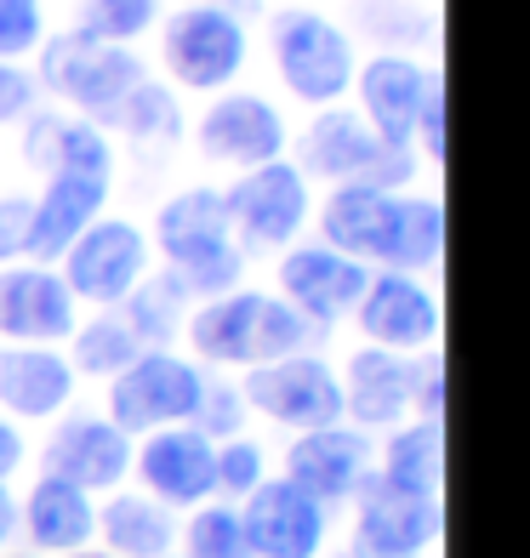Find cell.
Returning a JSON list of instances; mask_svg holds the SVG:
<instances>
[{
  "label": "cell",
  "mask_w": 530,
  "mask_h": 558,
  "mask_svg": "<svg viewBox=\"0 0 530 558\" xmlns=\"http://www.w3.org/2000/svg\"><path fill=\"white\" fill-rule=\"evenodd\" d=\"M320 228L332 251L353 263H388V274L434 268L445 251V211L434 199H406L383 189H332Z\"/></svg>",
  "instance_id": "1"
},
{
  "label": "cell",
  "mask_w": 530,
  "mask_h": 558,
  "mask_svg": "<svg viewBox=\"0 0 530 558\" xmlns=\"http://www.w3.org/2000/svg\"><path fill=\"white\" fill-rule=\"evenodd\" d=\"M314 325L268 291H222L189 319V342L212 365H268L302 353Z\"/></svg>",
  "instance_id": "2"
},
{
  "label": "cell",
  "mask_w": 530,
  "mask_h": 558,
  "mask_svg": "<svg viewBox=\"0 0 530 558\" xmlns=\"http://www.w3.org/2000/svg\"><path fill=\"white\" fill-rule=\"evenodd\" d=\"M155 240L166 251L171 274L183 279L189 291L200 296H222L240 286V245H234V228H229V211H222V194L217 189H183L160 206V222H155Z\"/></svg>",
  "instance_id": "3"
},
{
  "label": "cell",
  "mask_w": 530,
  "mask_h": 558,
  "mask_svg": "<svg viewBox=\"0 0 530 558\" xmlns=\"http://www.w3.org/2000/svg\"><path fill=\"white\" fill-rule=\"evenodd\" d=\"M302 171L332 177L337 189H406L417 177L411 148H388L360 114L325 109L309 132H302Z\"/></svg>",
  "instance_id": "4"
},
{
  "label": "cell",
  "mask_w": 530,
  "mask_h": 558,
  "mask_svg": "<svg viewBox=\"0 0 530 558\" xmlns=\"http://www.w3.org/2000/svg\"><path fill=\"white\" fill-rule=\"evenodd\" d=\"M206 376L194 360H177L166 348H143L132 365L115 376L109 388V422L125 439L132 434H160V427H183L200 411Z\"/></svg>",
  "instance_id": "5"
},
{
  "label": "cell",
  "mask_w": 530,
  "mask_h": 558,
  "mask_svg": "<svg viewBox=\"0 0 530 558\" xmlns=\"http://www.w3.org/2000/svg\"><path fill=\"white\" fill-rule=\"evenodd\" d=\"M268 35H274V63H280V81L291 86V97L332 109L353 86V46L332 17L291 7V12H274Z\"/></svg>",
  "instance_id": "6"
},
{
  "label": "cell",
  "mask_w": 530,
  "mask_h": 558,
  "mask_svg": "<svg viewBox=\"0 0 530 558\" xmlns=\"http://www.w3.org/2000/svg\"><path fill=\"white\" fill-rule=\"evenodd\" d=\"M240 399L251 411H263L268 422L297 427V434L342 422V383L325 360H314V353H286V360L251 365Z\"/></svg>",
  "instance_id": "7"
},
{
  "label": "cell",
  "mask_w": 530,
  "mask_h": 558,
  "mask_svg": "<svg viewBox=\"0 0 530 558\" xmlns=\"http://www.w3.org/2000/svg\"><path fill=\"white\" fill-rule=\"evenodd\" d=\"M40 81L52 86L63 104L86 109V114H109L125 92L143 81V63L125 52V46L92 40L81 29H69L58 40H46L40 52Z\"/></svg>",
  "instance_id": "8"
},
{
  "label": "cell",
  "mask_w": 530,
  "mask_h": 558,
  "mask_svg": "<svg viewBox=\"0 0 530 558\" xmlns=\"http://www.w3.org/2000/svg\"><path fill=\"white\" fill-rule=\"evenodd\" d=\"M222 211H229V228L240 234V245H251V251L291 245L302 234V222H309V177L286 160L251 166L222 194Z\"/></svg>",
  "instance_id": "9"
},
{
  "label": "cell",
  "mask_w": 530,
  "mask_h": 558,
  "mask_svg": "<svg viewBox=\"0 0 530 558\" xmlns=\"http://www.w3.org/2000/svg\"><path fill=\"white\" fill-rule=\"evenodd\" d=\"M160 52H166V69L183 86L217 92V86H229L245 63V29H240V17L222 12V7H183V12L166 17Z\"/></svg>",
  "instance_id": "10"
},
{
  "label": "cell",
  "mask_w": 530,
  "mask_h": 558,
  "mask_svg": "<svg viewBox=\"0 0 530 558\" xmlns=\"http://www.w3.org/2000/svg\"><path fill=\"white\" fill-rule=\"evenodd\" d=\"M148 274V240L137 222L109 217V222H92L81 240L63 251V286L69 296H86V302H125L137 291V279Z\"/></svg>",
  "instance_id": "11"
},
{
  "label": "cell",
  "mask_w": 530,
  "mask_h": 558,
  "mask_svg": "<svg viewBox=\"0 0 530 558\" xmlns=\"http://www.w3.org/2000/svg\"><path fill=\"white\" fill-rule=\"evenodd\" d=\"M245 547L257 558H320L325 547V507L314 496H302L286 478H263L257 490L245 496Z\"/></svg>",
  "instance_id": "12"
},
{
  "label": "cell",
  "mask_w": 530,
  "mask_h": 558,
  "mask_svg": "<svg viewBox=\"0 0 530 558\" xmlns=\"http://www.w3.org/2000/svg\"><path fill=\"white\" fill-rule=\"evenodd\" d=\"M200 155L206 160H222V166H268V160H280V148H286V120L280 109L268 104V97L257 92H229V97H217V104L200 114Z\"/></svg>",
  "instance_id": "13"
},
{
  "label": "cell",
  "mask_w": 530,
  "mask_h": 558,
  "mask_svg": "<svg viewBox=\"0 0 530 558\" xmlns=\"http://www.w3.org/2000/svg\"><path fill=\"white\" fill-rule=\"evenodd\" d=\"M353 314H360V331L371 337V348H388V353H422L439 337V302L411 274L365 279V296L353 302Z\"/></svg>",
  "instance_id": "14"
},
{
  "label": "cell",
  "mask_w": 530,
  "mask_h": 558,
  "mask_svg": "<svg viewBox=\"0 0 530 558\" xmlns=\"http://www.w3.org/2000/svg\"><path fill=\"white\" fill-rule=\"evenodd\" d=\"M353 524H360V547L417 558L439 536V501L394 490L388 478H360V490H353Z\"/></svg>",
  "instance_id": "15"
},
{
  "label": "cell",
  "mask_w": 530,
  "mask_h": 558,
  "mask_svg": "<svg viewBox=\"0 0 530 558\" xmlns=\"http://www.w3.org/2000/svg\"><path fill=\"white\" fill-rule=\"evenodd\" d=\"M365 279H371V268L342 257V251H332V245H297L280 263V291L309 325L342 319L353 302L365 296Z\"/></svg>",
  "instance_id": "16"
},
{
  "label": "cell",
  "mask_w": 530,
  "mask_h": 558,
  "mask_svg": "<svg viewBox=\"0 0 530 558\" xmlns=\"http://www.w3.org/2000/svg\"><path fill=\"white\" fill-rule=\"evenodd\" d=\"M371 468V439L360 427H314V434H297V445L286 450V485H297L302 496L325 501H342L360 490V478Z\"/></svg>",
  "instance_id": "17"
},
{
  "label": "cell",
  "mask_w": 530,
  "mask_h": 558,
  "mask_svg": "<svg viewBox=\"0 0 530 558\" xmlns=\"http://www.w3.org/2000/svg\"><path fill=\"white\" fill-rule=\"evenodd\" d=\"M74 331V296L52 268H7L0 274V337L23 348H52Z\"/></svg>",
  "instance_id": "18"
},
{
  "label": "cell",
  "mask_w": 530,
  "mask_h": 558,
  "mask_svg": "<svg viewBox=\"0 0 530 558\" xmlns=\"http://www.w3.org/2000/svg\"><path fill=\"white\" fill-rule=\"evenodd\" d=\"M46 473L74 485V490H86V496L115 490L120 478L132 473V439L104 416H74L52 434V445H46Z\"/></svg>",
  "instance_id": "19"
},
{
  "label": "cell",
  "mask_w": 530,
  "mask_h": 558,
  "mask_svg": "<svg viewBox=\"0 0 530 558\" xmlns=\"http://www.w3.org/2000/svg\"><path fill=\"white\" fill-rule=\"evenodd\" d=\"M132 468L143 473L148 496L160 507H200L217 490L212 439L194 434V427H160V434H148V445L132 456Z\"/></svg>",
  "instance_id": "20"
},
{
  "label": "cell",
  "mask_w": 530,
  "mask_h": 558,
  "mask_svg": "<svg viewBox=\"0 0 530 558\" xmlns=\"http://www.w3.org/2000/svg\"><path fill=\"white\" fill-rule=\"evenodd\" d=\"M109 206V177H81V171H52L46 194L29 206V257H63Z\"/></svg>",
  "instance_id": "21"
},
{
  "label": "cell",
  "mask_w": 530,
  "mask_h": 558,
  "mask_svg": "<svg viewBox=\"0 0 530 558\" xmlns=\"http://www.w3.org/2000/svg\"><path fill=\"white\" fill-rule=\"evenodd\" d=\"M360 74V104H365V125L376 137H383L388 148H411L417 137V114H422V97H427V74L422 63L411 58H371L365 69H353Z\"/></svg>",
  "instance_id": "22"
},
{
  "label": "cell",
  "mask_w": 530,
  "mask_h": 558,
  "mask_svg": "<svg viewBox=\"0 0 530 558\" xmlns=\"http://www.w3.org/2000/svg\"><path fill=\"white\" fill-rule=\"evenodd\" d=\"M74 393V371L52 348H23L0 342V411L17 422H46L58 416Z\"/></svg>",
  "instance_id": "23"
},
{
  "label": "cell",
  "mask_w": 530,
  "mask_h": 558,
  "mask_svg": "<svg viewBox=\"0 0 530 558\" xmlns=\"http://www.w3.org/2000/svg\"><path fill=\"white\" fill-rule=\"evenodd\" d=\"M342 411L360 427H394L411 411V365L406 353L388 348H360L348 360V383H342Z\"/></svg>",
  "instance_id": "24"
},
{
  "label": "cell",
  "mask_w": 530,
  "mask_h": 558,
  "mask_svg": "<svg viewBox=\"0 0 530 558\" xmlns=\"http://www.w3.org/2000/svg\"><path fill=\"white\" fill-rule=\"evenodd\" d=\"M97 536L109 542V558H166L171 553V507L137 490H115L97 507Z\"/></svg>",
  "instance_id": "25"
},
{
  "label": "cell",
  "mask_w": 530,
  "mask_h": 558,
  "mask_svg": "<svg viewBox=\"0 0 530 558\" xmlns=\"http://www.w3.org/2000/svg\"><path fill=\"white\" fill-rule=\"evenodd\" d=\"M23 524H29V542L46 547V553H81L97 536V507H92L86 490H74V485L46 473L35 485V496H29Z\"/></svg>",
  "instance_id": "26"
},
{
  "label": "cell",
  "mask_w": 530,
  "mask_h": 558,
  "mask_svg": "<svg viewBox=\"0 0 530 558\" xmlns=\"http://www.w3.org/2000/svg\"><path fill=\"white\" fill-rule=\"evenodd\" d=\"M23 155L40 160L46 171H81V177H109L115 171V148L92 120H35Z\"/></svg>",
  "instance_id": "27"
},
{
  "label": "cell",
  "mask_w": 530,
  "mask_h": 558,
  "mask_svg": "<svg viewBox=\"0 0 530 558\" xmlns=\"http://www.w3.org/2000/svg\"><path fill=\"white\" fill-rule=\"evenodd\" d=\"M383 478L394 490L411 496H434L439 501V478H445V427L439 422H417L399 427L383 445Z\"/></svg>",
  "instance_id": "28"
},
{
  "label": "cell",
  "mask_w": 530,
  "mask_h": 558,
  "mask_svg": "<svg viewBox=\"0 0 530 558\" xmlns=\"http://www.w3.org/2000/svg\"><path fill=\"white\" fill-rule=\"evenodd\" d=\"M183 308H189V286L177 274L160 279H137V291L125 296V325H132L137 348H166L177 331H183Z\"/></svg>",
  "instance_id": "29"
},
{
  "label": "cell",
  "mask_w": 530,
  "mask_h": 558,
  "mask_svg": "<svg viewBox=\"0 0 530 558\" xmlns=\"http://www.w3.org/2000/svg\"><path fill=\"white\" fill-rule=\"evenodd\" d=\"M74 360H69V371H81V376H115L137 360V337H132V325H125L120 314H104V319H92V325H74Z\"/></svg>",
  "instance_id": "30"
},
{
  "label": "cell",
  "mask_w": 530,
  "mask_h": 558,
  "mask_svg": "<svg viewBox=\"0 0 530 558\" xmlns=\"http://www.w3.org/2000/svg\"><path fill=\"white\" fill-rule=\"evenodd\" d=\"M109 120L120 125L125 137H166V143L177 137V104L166 97V86H155V81H137L109 109Z\"/></svg>",
  "instance_id": "31"
},
{
  "label": "cell",
  "mask_w": 530,
  "mask_h": 558,
  "mask_svg": "<svg viewBox=\"0 0 530 558\" xmlns=\"http://www.w3.org/2000/svg\"><path fill=\"white\" fill-rule=\"evenodd\" d=\"M155 17H160V0H86L81 7V35L125 46V40H137Z\"/></svg>",
  "instance_id": "32"
},
{
  "label": "cell",
  "mask_w": 530,
  "mask_h": 558,
  "mask_svg": "<svg viewBox=\"0 0 530 558\" xmlns=\"http://www.w3.org/2000/svg\"><path fill=\"white\" fill-rule=\"evenodd\" d=\"M183 547H189V558H251L234 507H200L183 530Z\"/></svg>",
  "instance_id": "33"
},
{
  "label": "cell",
  "mask_w": 530,
  "mask_h": 558,
  "mask_svg": "<svg viewBox=\"0 0 530 558\" xmlns=\"http://www.w3.org/2000/svg\"><path fill=\"white\" fill-rule=\"evenodd\" d=\"M212 473L222 496H251L263 485V445L251 439H229L222 450H212Z\"/></svg>",
  "instance_id": "34"
},
{
  "label": "cell",
  "mask_w": 530,
  "mask_h": 558,
  "mask_svg": "<svg viewBox=\"0 0 530 558\" xmlns=\"http://www.w3.org/2000/svg\"><path fill=\"white\" fill-rule=\"evenodd\" d=\"M46 35L40 0H0V63H12L23 52H35Z\"/></svg>",
  "instance_id": "35"
},
{
  "label": "cell",
  "mask_w": 530,
  "mask_h": 558,
  "mask_svg": "<svg viewBox=\"0 0 530 558\" xmlns=\"http://www.w3.org/2000/svg\"><path fill=\"white\" fill-rule=\"evenodd\" d=\"M411 411H422V422L445 416V360H434V353L411 365Z\"/></svg>",
  "instance_id": "36"
},
{
  "label": "cell",
  "mask_w": 530,
  "mask_h": 558,
  "mask_svg": "<svg viewBox=\"0 0 530 558\" xmlns=\"http://www.w3.org/2000/svg\"><path fill=\"white\" fill-rule=\"evenodd\" d=\"M417 137H422V155L434 166H445V81H427L422 114H417Z\"/></svg>",
  "instance_id": "37"
},
{
  "label": "cell",
  "mask_w": 530,
  "mask_h": 558,
  "mask_svg": "<svg viewBox=\"0 0 530 558\" xmlns=\"http://www.w3.org/2000/svg\"><path fill=\"white\" fill-rule=\"evenodd\" d=\"M240 411H245V399H240L234 388L212 383L206 393H200V411H194V422L206 427V434H234V427H240Z\"/></svg>",
  "instance_id": "38"
},
{
  "label": "cell",
  "mask_w": 530,
  "mask_h": 558,
  "mask_svg": "<svg viewBox=\"0 0 530 558\" xmlns=\"http://www.w3.org/2000/svg\"><path fill=\"white\" fill-rule=\"evenodd\" d=\"M29 251V199H0V263Z\"/></svg>",
  "instance_id": "39"
},
{
  "label": "cell",
  "mask_w": 530,
  "mask_h": 558,
  "mask_svg": "<svg viewBox=\"0 0 530 558\" xmlns=\"http://www.w3.org/2000/svg\"><path fill=\"white\" fill-rule=\"evenodd\" d=\"M35 109V81L17 63H0V125Z\"/></svg>",
  "instance_id": "40"
},
{
  "label": "cell",
  "mask_w": 530,
  "mask_h": 558,
  "mask_svg": "<svg viewBox=\"0 0 530 558\" xmlns=\"http://www.w3.org/2000/svg\"><path fill=\"white\" fill-rule=\"evenodd\" d=\"M23 468V434L0 416V485H7V473H17Z\"/></svg>",
  "instance_id": "41"
},
{
  "label": "cell",
  "mask_w": 530,
  "mask_h": 558,
  "mask_svg": "<svg viewBox=\"0 0 530 558\" xmlns=\"http://www.w3.org/2000/svg\"><path fill=\"white\" fill-rule=\"evenodd\" d=\"M12 519H17V507H12V490L0 485V547H7V536H12Z\"/></svg>",
  "instance_id": "42"
},
{
  "label": "cell",
  "mask_w": 530,
  "mask_h": 558,
  "mask_svg": "<svg viewBox=\"0 0 530 558\" xmlns=\"http://www.w3.org/2000/svg\"><path fill=\"white\" fill-rule=\"evenodd\" d=\"M348 558H394V553H376V547H360V542H353V553Z\"/></svg>",
  "instance_id": "43"
},
{
  "label": "cell",
  "mask_w": 530,
  "mask_h": 558,
  "mask_svg": "<svg viewBox=\"0 0 530 558\" xmlns=\"http://www.w3.org/2000/svg\"><path fill=\"white\" fill-rule=\"evenodd\" d=\"M200 7H222V12H234V7H245V0H200Z\"/></svg>",
  "instance_id": "44"
},
{
  "label": "cell",
  "mask_w": 530,
  "mask_h": 558,
  "mask_svg": "<svg viewBox=\"0 0 530 558\" xmlns=\"http://www.w3.org/2000/svg\"><path fill=\"white\" fill-rule=\"evenodd\" d=\"M63 558H109V553H63Z\"/></svg>",
  "instance_id": "45"
},
{
  "label": "cell",
  "mask_w": 530,
  "mask_h": 558,
  "mask_svg": "<svg viewBox=\"0 0 530 558\" xmlns=\"http://www.w3.org/2000/svg\"><path fill=\"white\" fill-rule=\"evenodd\" d=\"M12 558H23V553H12Z\"/></svg>",
  "instance_id": "46"
},
{
  "label": "cell",
  "mask_w": 530,
  "mask_h": 558,
  "mask_svg": "<svg viewBox=\"0 0 530 558\" xmlns=\"http://www.w3.org/2000/svg\"><path fill=\"white\" fill-rule=\"evenodd\" d=\"M166 558H171V553H166Z\"/></svg>",
  "instance_id": "47"
}]
</instances>
